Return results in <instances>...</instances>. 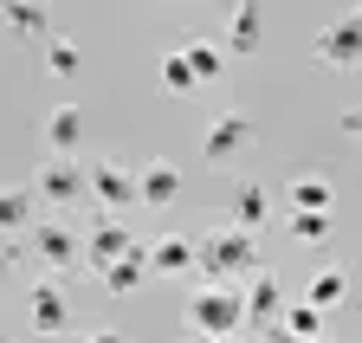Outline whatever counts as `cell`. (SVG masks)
Segmentation results:
<instances>
[{"label":"cell","instance_id":"ffe728a7","mask_svg":"<svg viewBox=\"0 0 362 343\" xmlns=\"http://www.w3.org/2000/svg\"><path fill=\"white\" fill-rule=\"evenodd\" d=\"M181 59H188V71H194V84H214L220 71H226V52L214 46V39H188V46H175Z\"/></svg>","mask_w":362,"mask_h":343},{"label":"cell","instance_id":"8992f818","mask_svg":"<svg viewBox=\"0 0 362 343\" xmlns=\"http://www.w3.org/2000/svg\"><path fill=\"white\" fill-rule=\"evenodd\" d=\"M26 324H33L39 337H65V330H71V298H65L59 279H39V285L26 291Z\"/></svg>","mask_w":362,"mask_h":343},{"label":"cell","instance_id":"7a4b0ae2","mask_svg":"<svg viewBox=\"0 0 362 343\" xmlns=\"http://www.w3.org/2000/svg\"><path fill=\"white\" fill-rule=\"evenodd\" d=\"M84 194L98 201L104 214H129V207H136V162H123V156L90 162V168H84Z\"/></svg>","mask_w":362,"mask_h":343},{"label":"cell","instance_id":"d6986e66","mask_svg":"<svg viewBox=\"0 0 362 343\" xmlns=\"http://www.w3.org/2000/svg\"><path fill=\"white\" fill-rule=\"evenodd\" d=\"M330 227H337V221H330L324 207H291V214H285V233H291L298 246H324Z\"/></svg>","mask_w":362,"mask_h":343},{"label":"cell","instance_id":"6da1fadb","mask_svg":"<svg viewBox=\"0 0 362 343\" xmlns=\"http://www.w3.org/2000/svg\"><path fill=\"white\" fill-rule=\"evenodd\" d=\"M246 272H259V233L220 227V233L194 240V279H201V285H233V279H246Z\"/></svg>","mask_w":362,"mask_h":343},{"label":"cell","instance_id":"f1b7e54d","mask_svg":"<svg viewBox=\"0 0 362 343\" xmlns=\"http://www.w3.org/2000/svg\"><path fill=\"white\" fill-rule=\"evenodd\" d=\"M84 343H123V330H90Z\"/></svg>","mask_w":362,"mask_h":343},{"label":"cell","instance_id":"8fae6325","mask_svg":"<svg viewBox=\"0 0 362 343\" xmlns=\"http://www.w3.org/2000/svg\"><path fill=\"white\" fill-rule=\"evenodd\" d=\"M226 214H233V227L265 233V221H272V188L265 182H240L233 194H226Z\"/></svg>","mask_w":362,"mask_h":343},{"label":"cell","instance_id":"9a60e30c","mask_svg":"<svg viewBox=\"0 0 362 343\" xmlns=\"http://www.w3.org/2000/svg\"><path fill=\"white\" fill-rule=\"evenodd\" d=\"M259 0H233V13H226V52H259Z\"/></svg>","mask_w":362,"mask_h":343},{"label":"cell","instance_id":"3957f363","mask_svg":"<svg viewBox=\"0 0 362 343\" xmlns=\"http://www.w3.org/2000/svg\"><path fill=\"white\" fill-rule=\"evenodd\" d=\"M240 324H246V305H240L233 285H194V298H188V330L226 337V330H240Z\"/></svg>","mask_w":362,"mask_h":343},{"label":"cell","instance_id":"30bf717a","mask_svg":"<svg viewBox=\"0 0 362 343\" xmlns=\"http://www.w3.org/2000/svg\"><path fill=\"white\" fill-rule=\"evenodd\" d=\"M240 305H246V324L259 330V324H279V311H285V291H279V279H272V272H246Z\"/></svg>","mask_w":362,"mask_h":343},{"label":"cell","instance_id":"5b68a950","mask_svg":"<svg viewBox=\"0 0 362 343\" xmlns=\"http://www.w3.org/2000/svg\"><path fill=\"white\" fill-rule=\"evenodd\" d=\"M252 143H259V123H252L246 110H220V117L207 123V136H201V156H207V162H240Z\"/></svg>","mask_w":362,"mask_h":343},{"label":"cell","instance_id":"484cf974","mask_svg":"<svg viewBox=\"0 0 362 343\" xmlns=\"http://www.w3.org/2000/svg\"><path fill=\"white\" fill-rule=\"evenodd\" d=\"M337 130H343V136H362V104H349V110L337 117Z\"/></svg>","mask_w":362,"mask_h":343},{"label":"cell","instance_id":"83f0119b","mask_svg":"<svg viewBox=\"0 0 362 343\" xmlns=\"http://www.w3.org/2000/svg\"><path fill=\"white\" fill-rule=\"evenodd\" d=\"M181 343H240V337H233V330H226V337H214V330H188Z\"/></svg>","mask_w":362,"mask_h":343},{"label":"cell","instance_id":"f546056e","mask_svg":"<svg viewBox=\"0 0 362 343\" xmlns=\"http://www.w3.org/2000/svg\"><path fill=\"white\" fill-rule=\"evenodd\" d=\"M310 343H330V337H310Z\"/></svg>","mask_w":362,"mask_h":343},{"label":"cell","instance_id":"277c9868","mask_svg":"<svg viewBox=\"0 0 362 343\" xmlns=\"http://www.w3.org/2000/svg\"><path fill=\"white\" fill-rule=\"evenodd\" d=\"M310 59L324 65V71H356V65H362V13L330 20L324 33L310 39Z\"/></svg>","mask_w":362,"mask_h":343},{"label":"cell","instance_id":"9c48e42d","mask_svg":"<svg viewBox=\"0 0 362 343\" xmlns=\"http://www.w3.org/2000/svg\"><path fill=\"white\" fill-rule=\"evenodd\" d=\"M98 279H104V291H110V298L143 291V285H149V246H143V240H129L110 266H98Z\"/></svg>","mask_w":362,"mask_h":343},{"label":"cell","instance_id":"52a82bcc","mask_svg":"<svg viewBox=\"0 0 362 343\" xmlns=\"http://www.w3.org/2000/svg\"><path fill=\"white\" fill-rule=\"evenodd\" d=\"M33 194H39L45 207H78V201H84V168H78L71 156H45Z\"/></svg>","mask_w":362,"mask_h":343},{"label":"cell","instance_id":"2e32d148","mask_svg":"<svg viewBox=\"0 0 362 343\" xmlns=\"http://www.w3.org/2000/svg\"><path fill=\"white\" fill-rule=\"evenodd\" d=\"M123 246H129V227H123V221H98V227H90V240H84V272L110 266Z\"/></svg>","mask_w":362,"mask_h":343},{"label":"cell","instance_id":"cb8c5ba5","mask_svg":"<svg viewBox=\"0 0 362 343\" xmlns=\"http://www.w3.org/2000/svg\"><path fill=\"white\" fill-rule=\"evenodd\" d=\"M279 324H285V330H291L298 343H310V337H324V311H317L310 298H304V305H285V311H279Z\"/></svg>","mask_w":362,"mask_h":343},{"label":"cell","instance_id":"d4e9b609","mask_svg":"<svg viewBox=\"0 0 362 343\" xmlns=\"http://www.w3.org/2000/svg\"><path fill=\"white\" fill-rule=\"evenodd\" d=\"M156 78H162V91H168V98H188V91H194V71H188V59H181V52H168Z\"/></svg>","mask_w":362,"mask_h":343},{"label":"cell","instance_id":"603a6c76","mask_svg":"<svg viewBox=\"0 0 362 343\" xmlns=\"http://www.w3.org/2000/svg\"><path fill=\"white\" fill-rule=\"evenodd\" d=\"M78 65H84L78 39H65V33H45V71H52V78H71Z\"/></svg>","mask_w":362,"mask_h":343},{"label":"cell","instance_id":"5bb4252c","mask_svg":"<svg viewBox=\"0 0 362 343\" xmlns=\"http://www.w3.org/2000/svg\"><path fill=\"white\" fill-rule=\"evenodd\" d=\"M45 149L52 156H78L84 149V110L78 104H59L52 117H45Z\"/></svg>","mask_w":362,"mask_h":343},{"label":"cell","instance_id":"4316f807","mask_svg":"<svg viewBox=\"0 0 362 343\" xmlns=\"http://www.w3.org/2000/svg\"><path fill=\"white\" fill-rule=\"evenodd\" d=\"M259 343H298V337H291L285 324H259Z\"/></svg>","mask_w":362,"mask_h":343},{"label":"cell","instance_id":"7402d4cb","mask_svg":"<svg viewBox=\"0 0 362 343\" xmlns=\"http://www.w3.org/2000/svg\"><path fill=\"white\" fill-rule=\"evenodd\" d=\"M285 194H291V207H324V214L337 207V188H330L324 175H291V188H285Z\"/></svg>","mask_w":362,"mask_h":343},{"label":"cell","instance_id":"7c38bea8","mask_svg":"<svg viewBox=\"0 0 362 343\" xmlns=\"http://www.w3.org/2000/svg\"><path fill=\"white\" fill-rule=\"evenodd\" d=\"M181 194V168L175 162H143V168H136V201H143V207H168Z\"/></svg>","mask_w":362,"mask_h":343},{"label":"cell","instance_id":"e0dca14e","mask_svg":"<svg viewBox=\"0 0 362 343\" xmlns=\"http://www.w3.org/2000/svg\"><path fill=\"white\" fill-rule=\"evenodd\" d=\"M39 221V194L33 188H0V233H26Z\"/></svg>","mask_w":362,"mask_h":343},{"label":"cell","instance_id":"4fadbf2b","mask_svg":"<svg viewBox=\"0 0 362 343\" xmlns=\"http://www.w3.org/2000/svg\"><path fill=\"white\" fill-rule=\"evenodd\" d=\"M181 272H194V240L162 233V240L149 246V279H181Z\"/></svg>","mask_w":362,"mask_h":343},{"label":"cell","instance_id":"ac0fdd59","mask_svg":"<svg viewBox=\"0 0 362 343\" xmlns=\"http://www.w3.org/2000/svg\"><path fill=\"white\" fill-rule=\"evenodd\" d=\"M0 20H7V33H20V39H45L52 33V20H45L39 0H0Z\"/></svg>","mask_w":362,"mask_h":343},{"label":"cell","instance_id":"44dd1931","mask_svg":"<svg viewBox=\"0 0 362 343\" xmlns=\"http://www.w3.org/2000/svg\"><path fill=\"white\" fill-rule=\"evenodd\" d=\"M304 298H310L317 311H337L343 298H349V272H343V266H324V272H310V291H304Z\"/></svg>","mask_w":362,"mask_h":343},{"label":"cell","instance_id":"ba28073f","mask_svg":"<svg viewBox=\"0 0 362 343\" xmlns=\"http://www.w3.org/2000/svg\"><path fill=\"white\" fill-rule=\"evenodd\" d=\"M26 233H33V252H39L52 272H84V240H78L71 227H59V221H33Z\"/></svg>","mask_w":362,"mask_h":343}]
</instances>
